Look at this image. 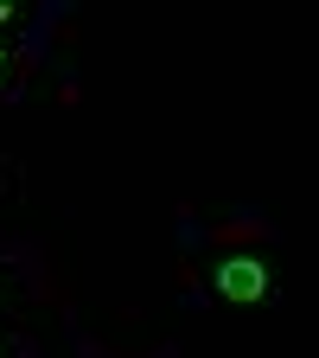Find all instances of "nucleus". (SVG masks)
Segmentation results:
<instances>
[{
  "mask_svg": "<svg viewBox=\"0 0 319 358\" xmlns=\"http://www.w3.org/2000/svg\"><path fill=\"white\" fill-rule=\"evenodd\" d=\"M0 358H7V352H0Z\"/></svg>",
  "mask_w": 319,
  "mask_h": 358,
  "instance_id": "obj_4",
  "label": "nucleus"
},
{
  "mask_svg": "<svg viewBox=\"0 0 319 358\" xmlns=\"http://www.w3.org/2000/svg\"><path fill=\"white\" fill-rule=\"evenodd\" d=\"M211 288L223 294V301H237V307H249V301H268V262L262 256H217L211 262Z\"/></svg>",
  "mask_w": 319,
  "mask_h": 358,
  "instance_id": "obj_1",
  "label": "nucleus"
},
{
  "mask_svg": "<svg viewBox=\"0 0 319 358\" xmlns=\"http://www.w3.org/2000/svg\"><path fill=\"white\" fill-rule=\"evenodd\" d=\"M7 77H13V52L0 45V90H7Z\"/></svg>",
  "mask_w": 319,
  "mask_h": 358,
  "instance_id": "obj_2",
  "label": "nucleus"
},
{
  "mask_svg": "<svg viewBox=\"0 0 319 358\" xmlns=\"http://www.w3.org/2000/svg\"><path fill=\"white\" fill-rule=\"evenodd\" d=\"M20 20V0H0V26H13Z\"/></svg>",
  "mask_w": 319,
  "mask_h": 358,
  "instance_id": "obj_3",
  "label": "nucleus"
}]
</instances>
